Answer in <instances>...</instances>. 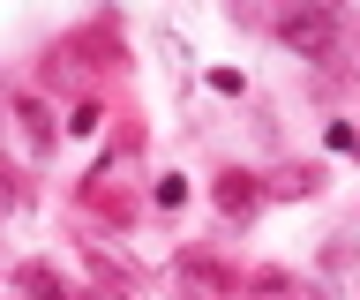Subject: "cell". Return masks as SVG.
<instances>
[{"label":"cell","mask_w":360,"mask_h":300,"mask_svg":"<svg viewBox=\"0 0 360 300\" xmlns=\"http://www.w3.org/2000/svg\"><path fill=\"white\" fill-rule=\"evenodd\" d=\"M278 46L300 53V60H338L345 23H338V8H323V0H292L285 15H278Z\"/></svg>","instance_id":"obj_1"},{"label":"cell","mask_w":360,"mask_h":300,"mask_svg":"<svg viewBox=\"0 0 360 300\" xmlns=\"http://www.w3.org/2000/svg\"><path fill=\"white\" fill-rule=\"evenodd\" d=\"M210 203H218V218H225V226H248V218L270 203V188L255 181V173H240V165H225L218 181H210Z\"/></svg>","instance_id":"obj_2"},{"label":"cell","mask_w":360,"mask_h":300,"mask_svg":"<svg viewBox=\"0 0 360 300\" xmlns=\"http://www.w3.org/2000/svg\"><path fill=\"white\" fill-rule=\"evenodd\" d=\"M8 120H15V136H22L30 158H45V150L60 143V128H53V113H45L38 98H8Z\"/></svg>","instance_id":"obj_3"},{"label":"cell","mask_w":360,"mask_h":300,"mask_svg":"<svg viewBox=\"0 0 360 300\" xmlns=\"http://www.w3.org/2000/svg\"><path fill=\"white\" fill-rule=\"evenodd\" d=\"M323 181H330V173H323V165H278V173H270V203H308V195H323Z\"/></svg>","instance_id":"obj_4"},{"label":"cell","mask_w":360,"mask_h":300,"mask_svg":"<svg viewBox=\"0 0 360 300\" xmlns=\"http://www.w3.org/2000/svg\"><path fill=\"white\" fill-rule=\"evenodd\" d=\"M255 285H263V293H285V300H330L323 285H315V278H285V270H263Z\"/></svg>","instance_id":"obj_5"},{"label":"cell","mask_w":360,"mask_h":300,"mask_svg":"<svg viewBox=\"0 0 360 300\" xmlns=\"http://www.w3.org/2000/svg\"><path fill=\"white\" fill-rule=\"evenodd\" d=\"M98 120H105L98 105H75V113H68V136H98Z\"/></svg>","instance_id":"obj_6"},{"label":"cell","mask_w":360,"mask_h":300,"mask_svg":"<svg viewBox=\"0 0 360 300\" xmlns=\"http://www.w3.org/2000/svg\"><path fill=\"white\" fill-rule=\"evenodd\" d=\"M323 270H353V248L345 240H323Z\"/></svg>","instance_id":"obj_7"},{"label":"cell","mask_w":360,"mask_h":300,"mask_svg":"<svg viewBox=\"0 0 360 300\" xmlns=\"http://www.w3.org/2000/svg\"><path fill=\"white\" fill-rule=\"evenodd\" d=\"M330 150H360V128H353V120H330Z\"/></svg>","instance_id":"obj_8"},{"label":"cell","mask_w":360,"mask_h":300,"mask_svg":"<svg viewBox=\"0 0 360 300\" xmlns=\"http://www.w3.org/2000/svg\"><path fill=\"white\" fill-rule=\"evenodd\" d=\"M83 300H120V293H83Z\"/></svg>","instance_id":"obj_9"},{"label":"cell","mask_w":360,"mask_h":300,"mask_svg":"<svg viewBox=\"0 0 360 300\" xmlns=\"http://www.w3.org/2000/svg\"><path fill=\"white\" fill-rule=\"evenodd\" d=\"M353 53H360V23H353Z\"/></svg>","instance_id":"obj_10"},{"label":"cell","mask_w":360,"mask_h":300,"mask_svg":"<svg viewBox=\"0 0 360 300\" xmlns=\"http://www.w3.org/2000/svg\"><path fill=\"white\" fill-rule=\"evenodd\" d=\"M180 300H195V293H180Z\"/></svg>","instance_id":"obj_11"},{"label":"cell","mask_w":360,"mask_h":300,"mask_svg":"<svg viewBox=\"0 0 360 300\" xmlns=\"http://www.w3.org/2000/svg\"><path fill=\"white\" fill-rule=\"evenodd\" d=\"M233 300H248V293H233Z\"/></svg>","instance_id":"obj_12"}]
</instances>
